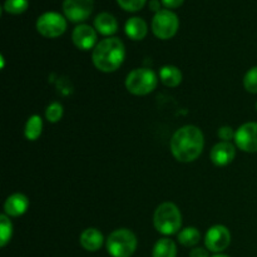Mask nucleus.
Masks as SVG:
<instances>
[{"label": "nucleus", "instance_id": "obj_1", "mask_svg": "<svg viewBox=\"0 0 257 257\" xmlns=\"http://www.w3.org/2000/svg\"><path fill=\"white\" fill-rule=\"evenodd\" d=\"M205 146L202 131L196 125H183L175 132L171 140L173 157L183 163L193 162L201 156Z\"/></svg>", "mask_w": 257, "mask_h": 257}, {"label": "nucleus", "instance_id": "obj_2", "mask_svg": "<svg viewBox=\"0 0 257 257\" xmlns=\"http://www.w3.org/2000/svg\"><path fill=\"white\" fill-rule=\"evenodd\" d=\"M125 48L120 39L114 37L103 39L95 45L92 53V60L98 70L104 73L115 72L123 64Z\"/></svg>", "mask_w": 257, "mask_h": 257}, {"label": "nucleus", "instance_id": "obj_3", "mask_svg": "<svg viewBox=\"0 0 257 257\" xmlns=\"http://www.w3.org/2000/svg\"><path fill=\"white\" fill-rule=\"evenodd\" d=\"M153 223H155L156 230L162 235H175L181 230L182 215L175 203L165 202L156 208Z\"/></svg>", "mask_w": 257, "mask_h": 257}, {"label": "nucleus", "instance_id": "obj_4", "mask_svg": "<svg viewBox=\"0 0 257 257\" xmlns=\"http://www.w3.org/2000/svg\"><path fill=\"white\" fill-rule=\"evenodd\" d=\"M137 237L128 228L114 230L107 238V251L112 257H131L137 250Z\"/></svg>", "mask_w": 257, "mask_h": 257}, {"label": "nucleus", "instance_id": "obj_5", "mask_svg": "<svg viewBox=\"0 0 257 257\" xmlns=\"http://www.w3.org/2000/svg\"><path fill=\"white\" fill-rule=\"evenodd\" d=\"M158 78L150 68H137L125 78V88L135 95H147L156 89Z\"/></svg>", "mask_w": 257, "mask_h": 257}, {"label": "nucleus", "instance_id": "obj_6", "mask_svg": "<svg viewBox=\"0 0 257 257\" xmlns=\"http://www.w3.org/2000/svg\"><path fill=\"white\" fill-rule=\"evenodd\" d=\"M180 28L178 17L170 9H162L156 13L152 19V32L158 39L167 40L176 35Z\"/></svg>", "mask_w": 257, "mask_h": 257}, {"label": "nucleus", "instance_id": "obj_7", "mask_svg": "<svg viewBox=\"0 0 257 257\" xmlns=\"http://www.w3.org/2000/svg\"><path fill=\"white\" fill-rule=\"evenodd\" d=\"M37 30L45 38H58L67 30V20L57 12H47L37 20Z\"/></svg>", "mask_w": 257, "mask_h": 257}, {"label": "nucleus", "instance_id": "obj_8", "mask_svg": "<svg viewBox=\"0 0 257 257\" xmlns=\"http://www.w3.org/2000/svg\"><path fill=\"white\" fill-rule=\"evenodd\" d=\"M231 232L226 226L215 225L210 227L205 236V246L213 253H221L230 246Z\"/></svg>", "mask_w": 257, "mask_h": 257}, {"label": "nucleus", "instance_id": "obj_9", "mask_svg": "<svg viewBox=\"0 0 257 257\" xmlns=\"http://www.w3.org/2000/svg\"><path fill=\"white\" fill-rule=\"evenodd\" d=\"M94 0H64L63 12L65 18L73 23H80L90 17Z\"/></svg>", "mask_w": 257, "mask_h": 257}, {"label": "nucleus", "instance_id": "obj_10", "mask_svg": "<svg viewBox=\"0 0 257 257\" xmlns=\"http://www.w3.org/2000/svg\"><path fill=\"white\" fill-rule=\"evenodd\" d=\"M236 146L247 153L257 152V123L248 122L241 125L235 133Z\"/></svg>", "mask_w": 257, "mask_h": 257}, {"label": "nucleus", "instance_id": "obj_11", "mask_svg": "<svg viewBox=\"0 0 257 257\" xmlns=\"http://www.w3.org/2000/svg\"><path fill=\"white\" fill-rule=\"evenodd\" d=\"M97 30L88 24H79L72 33V40L75 47L80 50L94 49L97 43Z\"/></svg>", "mask_w": 257, "mask_h": 257}, {"label": "nucleus", "instance_id": "obj_12", "mask_svg": "<svg viewBox=\"0 0 257 257\" xmlns=\"http://www.w3.org/2000/svg\"><path fill=\"white\" fill-rule=\"evenodd\" d=\"M236 156V148L235 146L231 145L230 142H220L217 145L213 146L211 150L210 157L211 161L215 166L218 167H225V166L230 165Z\"/></svg>", "mask_w": 257, "mask_h": 257}, {"label": "nucleus", "instance_id": "obj_13", "mask_svg": "<svg viewBox=\"0 0 257 257\" xmlns=\"http://www.w3.org/2000/svg\"><path fill=\"white\" fill-rule=\"evenodd\" d=\"M29 208V200L23 193H13L7 198L4 203L5 215L9 217H19L23 216Z\"/></svg>", "mask_w": 257, "mask_h": 257}, {"label": "nucleus", "instance_id": "obj_14", "mask_svg": "<svg viewBox=\"0 0 257 257\" xmlns=\"http://www.w3.org/2000/svg\"><path fill=\"white\" fill-rule=\"evenodd\" d=\"M80 246H82L84 250L89 251V252H95V251L100 250V247L104 243V237H103V233L100 232L97 228H85L82 233H80L79 237Z\"/></svg>", "mask_w": 257, "mask_h": 257}, {"label": "nucleus", "instance_id": "obj_15", "mask_svg": "<svg viewBox=\"0 0 257 257\" xmlns=\"http://www.w3.org/2000/svg\"><path fill=\"white\" fill-rule=\"evenodd\" d=\"M94 28L99 34L112 37L118 30V22L109 13H100L94 19Z\"/></svg>", "mask_w": 257, "mask_h": 257}, {"label": "nucleus", "instance_id": "obj_16", "mask_svg": "<svg viewBox=\"0 0 257 257\" xmlns=\"http://www.w3.org/2000/svg\"><path fill=\"white\" fill-rule=\"evenodd\" d=\"M124 30L127 37L131 38L132 40H142L147 35L148 27L147 23L142 18L133 17L127 20L124 25Z\"/></svg>", "mask_w": 257, "mask_h": 257}, {"label": "nucleus", "instance_id": "obj_17", "mask_svg": "<svg viewBox=\"0 0 257 257\" xmlns=\"http://www.w3.org/2000/svg\"><path fill=\"white\" fill-rule=\"evenodd\" d=\"M160 79L166 87L175 88L182 82V72L175 65H165L160 70Z\"/></svg>", "mask_w": 257, "mask_h": 257}, {"label": "nucleus", "instance_id": "obj_18", "mask_svg": "<svg viewBox=\"0 0 257 257\" xmlns=\"http://www.w3.org/2000/svg\"><path fill=\"white\" fill-rule=\"evenodd\" d=\"M152 257H177V246L175 241L168 237L160 238L153 246Z\"/></svg>", "mask_w": 257, "mask_h": 257}, {"label": "nucleus", "instance_id": "obj_19", "mask_svg": "<svg viewBox=\"0 0 257 257\" xmlns=\"http://www.w3.org/2000/svg\"><path fill=\"white\" fill-rule=\"evenodd\" d=\"M43 130V120L40 115L33 114L28 118L27 124L24 128V135L27 140L29 141H37L42 135Z\"/></svg>", "mask_w": 257, "mask_h": 257}, {"label": "nucleus", "instance_id": "obj_20", "mask_svg": "<svg viewBox=\"0 0 257 257\" xmlns=\"http://www.w3.org/2000/svg\"><path fill=\"white\" fill-rule=\"evenodd\" d=\"M201 241V232L196 227H186L178 232V242L185 247H193Z\"/></svg>", "mask_w": 257, "mask_h": 257}, {"label": "nucleus", "instance_id": "obj_21", "mask_svg": "<svg viewBox=\"0 0 257 257\" xmlns=\"http://www.w3.org/2000/svg\"><path fill=\"white\" fill-rule=\"evenodd\" d=\"M13 236V225L9 216L3 213L0 215V246L5 247L10 242Z\"/></svg>", "mask_w": 257, "mask_h": 257}, {"label": "nucleus", "instance_id": "obj_22", "mask_svg": "<svg viewBox=\"0 0 257 257\" xmlns=\"http://www.w3.org/2000/svg\"><path fill=\"white\" fill-rule=\"evenodd\" d=\"M29 7V2L28 0H5L4 3V10L9 14L19 15L24 13Z\"/></svg>", "mask_w": 257, "mask_h": 257}, {"label": "nucleus", "instance_id": "obj_23", "mask_svg": "<svg viewBox=\"0 0 257 257\" xmlns=\"http://www.w3.org/2000/svg\"><path fill=\"white\" fill-rule=\"evenodd\" d=\"M63 112H64L63 105L58 102H53L45 109V117L50 123H57L62 119Z\"/></svg>", "mask_w": 257, "mask_h": 257}, {"label": "nucleus", "instance_id": "obj_24", "mask_svg": "<svg viewBox=\"0 0 257 257\" xmlns=\"http://www.w3.org/2000/svg\"><path fill=\"white\" fill-rule=\"evenodd\" d=\"M243 87L247 92L257 93V65L256 67L251 68L243 77Z\"/></svg>", "mask_w": 257, "mask_h": 257}, {"label": "nucleus", "instance_id": "obj_25", "mask_svg": "<svg viewBox=\"0 0 257 257\" xmlns=\"http://www.w3.org/2000/svg\"><path fill=\"white\" fill-rule=\"evenodd\" d=\"M147 0H117L118 5L125 12H138L145 7Z\"/></svg>", "mask_w": 257, "mask_h": 257}, {"label": "nucleus", "instance_id": "obj_26", "mask_svg": "<svg viewBox=\"0 0 257 257\" xmlns=\"http://www.w3.org/2000/svg\"><path fill=\"white\" fill-rule=\"evenodd\" d=\"M235 133L233 132V130L231 127H228V125H223V127L218 128V137H220V140H222V142H230L232 138H235Z\"/></svg>", "mask_w": 257, "mask_h": 257}, {"label": "nucleus", "instance_id": "obj_27", "mask_svg": "<svg viewBox=\"0 0 257 257\" xmlns=\"http://www.w3.org/2000/svg\"><path fill=\"white\" fill-rule=\"evenodd\" d=\"M185 0H161L162 5H165L167 9H176V8H180L183 4Z\"/></svg>", "mask_w": 257, "mask_h": 257}, {"label": "nucleus", "instance_id": "obj_28", "mask_svg": "<svg viewBox=\"0 0 257 257\" xmlns=\"http://www.w3.org/2000/svg\"><path fill=\"white\" fill-rule=\"evenodd\" d=\"M190 257H210V253H208V250L202 247H195L191 250Z\"/></svg>", "mask_w": 257, "mask_h": 257}, {"label": "nucleus", "instance_id": "obj_29", "mask_svg": "<svg viewBox=\"0 0 257 257\" xmlns=\"http://www.w3.org/2000/svg\"><path fill=\"white\" fill-rule=\"evenodd\" d=\"M150 9L153 10V12H156V13H158L160 10H162V9H161V2H160V0H151Z\"/></svg>", "mask_w": 257, "mask_h": 257}, {"label": "nucleus", "instance_id": "obj_30", "mask_svg": "<svg viewBox=\"0 0 257 257\" xmlns=\"http://www.w3.org/2000/svg\"><path fill=\"white\" fill-rule=\"evenodd\" d=\"M212 257H230L227 255H222V253H216V255H213Z\"/></svg>", "mask_w": 257, "mask_h": 257}, {"label": "nucleus", "instance_id": "obj_31", "mask_svg": "<svg viewBox=\"0 0 257 257\" xmlns=\"http://www.w3.org/2000/svg\"><path fill=\"white\" fill-rule=\"evenodd\" d=\"M256 109H257V102H256Z\"/></svg>", "mask_w": 257, "mask_h": 257}]
</instances>
